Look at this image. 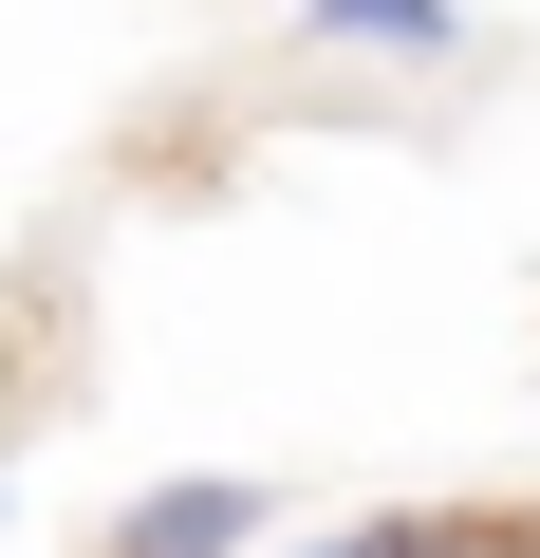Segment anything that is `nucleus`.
<instances>
[{
	"label": "nucleus",
	"mask_w": 540,
	"mask_h": 558,
	"mask_svg": "<svg viewBox=\"0 0 540 558\" xmlns=\"http://www.w3.org/2000/svg\"><path fill=\"white\" fill-rule=\"evenodd\" d=\"M261 539H280V484H261V465H168V484L112 502L94 558H261Z\"/></svg>",
	"instance_id": "f257e3e1"
},
{
	"label": "nucleus",
	"mask_w": 540,
	"mask_h": 558,
	"mask_svg": "<svg viewBox=\"0 0 540 558\" xmlns=\"http://www.w3.org/2000/svg\"><path fill=\"white\" fill-rule=\"evenodd\" d=\"M261 558H355V539H261Z\"/></svg>",
	"instance_id": "20e7f679"
},
{
	"label": "nucleus",
	"mask_w": 540,
	"mask_h": 558,
	"mask_svg": "<svg viewBox=\"0 0 540 558\" xmlns=\"http://www.w3.org/2000/svg\"><path fill=\"white\" fill-rule=\"evenodd\" d=\"M355 558H540V502H429V521H355Z\"/></svg>",
	"instance_id": "7ed1b4c3"
},
{
	"label": "nucleus",
	"mask_w": 540,
	"mask_h": 558,
	"mask_svg": "<svg viewBox=\"0 0 540 558\" xmlns=\"http://www.w3.org/2000/svg\"><path fill=\"white\" fill-rule=\"evenodd\" d=\"M317 57H392V75H466V0H299Z\"/></svg>",
	"instance_id": "f03ea898"
},
{
	"label": "nucleus",
	"mask_w": 540,
	"mask_h": 558,
	"mask_svg": "<svg viewBox=\"0 0 540 558\" xmlns=\"http://www.w3.org/2000/svg\"><path fill=\"white\" fill-rule=\"evenodd\" d=\"M0 521H20V465H0Z\"/></svg>",
	"instance_id": "39448f33"
}]
</instances>
